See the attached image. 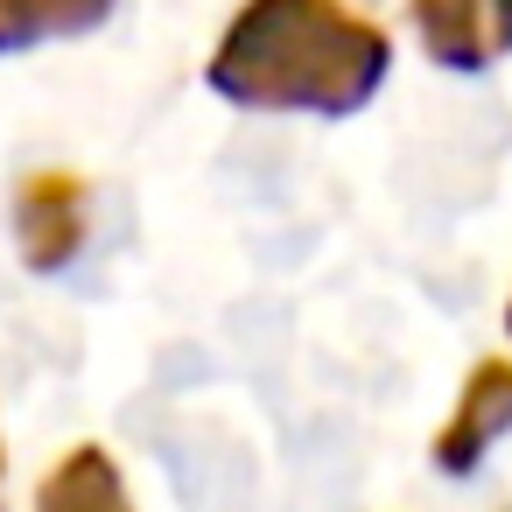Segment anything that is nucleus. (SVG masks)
Returning <instances> with one entry per match:
<instances>
[{"instance_id":"obj_1","label":"nucleus","mask_w":512,"mask_h":512,"mask_svg":"<svg viewBox=\"0 0 512 512\" xmlns=\"http://www.w3.org/2000/svg\"><path fill=\"white\" fill-rule=\"evenodd\" d=\"M393 43L344 0H246L211 50V92L246 113L344 120L386 85Z\"/></svg>"},{"instance_id":"obj_2","label":"nucleus","mask_w":512,"mask_h":512,"mask_svg":"<svg viewBox=\"0 0 512 512\" xmlns=\"http://www.w3.org/2000/svg\"><path fill=\"white\" fill-rule=\"evenodd\" d=\"M15 239L36 274H57L85 246V183L71 169H36L15 190Z\"/></svg>"},{"instance_id":"obj_3","label":"nucleus","mask_w":512,"mask_h":512,"mask_svg":"<svg viewBox=\"0 0 512 512\" xmlns=\"http://www.w3.org/2000/svg\"><path fill=\"white\" fill-rule=\"evenodd\" d=\"M421 50L449 71H491L512 50V0H414Z\"/></svg>"},{"instance_id":"obj_4","label":"nucleus","mask_w":512,"mask_h":512,"mask_svg":"<svg viewBox=\"0 0 512 512\" xmlns=\"http://www.w3.org/2000/svg\"><path fill=\"white\" fill-rule=\"evenodd\" d=\"M505 428H512V358H484V365L463 379L456 414L435 428V470H449V477L477 470L484 449H491Z\"/></svg>"},{"instance_id":"obj_5","label":"nucleus","mask_w":512,"mask_h":512,"mask_svg":"<svg viewBox=\"0 0 512 512\" xmlns=\"http://www.w3.org/2000/svg\"><path fill=\"white\" fill-rule=\"evenodd\" d=\"M36 512H134V498H127V477H120V463L106 456V449H71L50 477H43V491H36Z\"/></svg>"},{"instance_id":"obj_6","label":"nucleus","mask_w":512,"mask_h":512,"mask_svg":"<svg viewBox=\"0 0 512 512\" xmlns=\"http://www.w3.org/2000/svg\"><path fill=\"white\" fill-rule=\"evenodd\" d=\"M106 15L113 0H0V57L29 43H57V36H85Z\"/></svg>"},{"instance_id":"obj_7","label":"nucleus","mask_w":512,"mask_h":512,"mask_svg":"<svg viewBox=\"0 0 512 512\" xmlns=\"http://www.w3.org/2000/svg\"><path fill=\"white\" fill-rule=\"evenodd\" d=\"M505 330H512V302H505Z\"/></svg>"}]
</instances>
